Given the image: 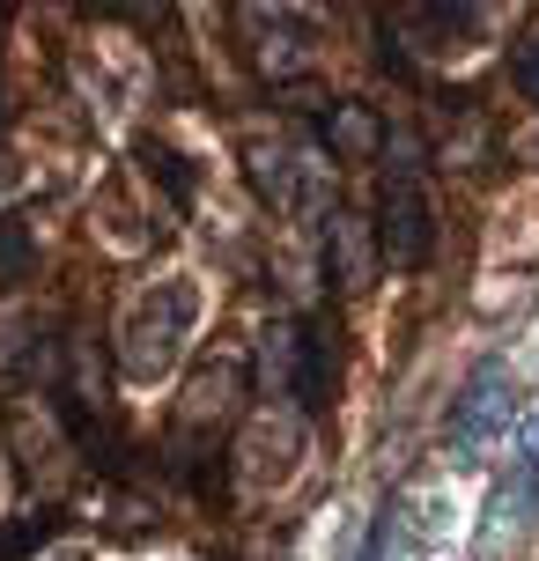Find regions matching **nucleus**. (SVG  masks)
<instances>
[{"instance_id":"11","label":"nucleus","mask_w":539,"mask_h":561,"mask_svg":"<svg viewBox=\"0 0 539 561\" xmlns=\"http://www.w3.org/2000/svg\"><path fill=\"white\" fill-rule=\"evenodd\" d=\"M23 266H30L23 222H0V288H15V280H23Z\"/></svg>"},{"instance_id":"4","label":"nucleus","mask_w":539,"mask_h":561,"mask_svg":"<svg viewBox=\"0 0 539 561\" xmlns=\"http://www.w3.org/2000/svg\"><path fill=\"white\" fill-rule=\"evenodd\" d=\"M244 163H252V193L266 199L274 215H296V207L311 199V185H318L311 156H303V148H288V140H266V134L244 140Z\"/></svg>"},{"instance_id":"2","label":"nucleus","mask_w":539,"mask_h":561,"mask_svg":"<svg viewBox=\"0 0 539 561\" xmlns=\"http://www.w3.org/2000/svg\"><path fill=\"white\" fill-rule=\"evenodd\" d=\"M377 259L392 266V274H422L428 259H436V199L422 193V178L414 170H392L385 178V193H377Z\"/></svg>"},{"instance_id":"12","label":"nucleus","mask_w":539,"mask_h":561,"mask_svg":"<svg viewBox=\"0 0 539 561\" xmlns=\"http://www.w3.org/2000/svg\"><path fill=\"white\" fill-rule=\"evenodd\" d=\"M511 82H517V96L525 104H539V30L517 45V59H511Z\"/></svg>"},{"instance_id":"8","label":"nucleus","mask_w":539,"mask_h":561,"mask_svg":"<svg viewBox=\"0 0 539 561\" xmlns=\"http://www.w3.org/2000/svg\"><path fill=\"white\" fill-rule=\"evenodd\" d=\"M495 421H503V363H481L473 377H466V399H458L451 450H481Z\"/></svg>"},{"instance_id":"6","label":"nucleus","mask_w":539,"mask_h":561,"mask_svg":"<svg viewBox=\"0 0 539 561\" xmlns=\"http://www.w3.org/2000/svg\"><path fill=\"white\" fill-rule=\"evenodd\" d=\"M288 355H296L288 392H296L303 421H318L325 407H333V325H325V318H303V325L288 333Z\"/></svg>"},{"instance_id":"3","label":"nucleus","mask_w":539,"mask_h":561,"mask_svg":"<svg viewBox=\"0 0 539 561\" xmlns=\"http://www.w3.org/2000/svg\"><path fill=\"white\" fill-rule=\"evenodd\" d=\"M237 421H244V363H199L193 385H185V407H177V444L171 450L185 458V450L199 444L215 458Z\"/></svg>"},{"instance_id":"13","label":"nucleus","mask_w":539,"mask_h":561,"mask_svg":"<svg viewBox=\"0 0 539 561\" xmlns=\"http://www.w3.org/2000/svg\"><path fill=\"white\" fill-rule=\"evenodd\" d=\"M141 156H148V170H156V178L177 193V207H185V199H193V178L177 170V156H171V148H156V140H141Z\"/></svg>"},{"instance_id":"14","label":"nucleus","mask_w":539,"mask_h":561,"mask_svg":"<svg viewBox=\"0 0 539 561\" xmlns=\"http://www.w3.org/2000/svg\"><path fill=\"white\" fill-rule=\"evenodd\" d=\"M385 539H392V510L369 525V539H363V561H385Z\"/></svg>"},{"instance_id":"9","label":"nucleus","mask_w":539,"mask_h":561,"mask_svg":"<svg viewBox=\"0 0 539 561\" xmlns=\"http://www.w3.org/2000/svg\"><path fill=\"white\" fill-rule=\"evenodd\" d=\"M325 148H333V163H369V156L385 148V126L369 118V104H333V118H325Z\"/></svg>"},{"instance_id":"10","label":"nucleus","mask_w":539,"mask_h":561,"mask_svg":"<svg viewBox=\"0 0 539 561\" xmlns=\"http://www.w3.org/2000/svg\"><path fill=\"white\" fill-rule=\"evenodd\" d=\"M325 280L333 288H363V229L347 215H333V229H325Z\"/></svg>"},{"instance_id":"5","label":"nucleus","mask_w":539,"mask_h":561,"mask_svg":"<svg viewBox=\"0 0 539 561\" xmlns=\"http://www.w3.org/2000/svg\"><path fill=\"white\" fill-rule=\"evenodd\" d=\"M237 23L252 30V37H274V45H259V67H266L274 82L311 75V15H296V8H244Z\"/></svg>"},{"instance_id":"1","label":"nucleus","mask_w":539,"mask_h":561,"mask_svg":"<svg viewBox=\"0 0 539 561\" xmlns=\"http://www.w3.org/2000/svg\"><path fill=\"white\" fill-rule=\"evenodd\" d=\"M193 318H199V288L193 280H156V288L134 296L126 318H118V369L141 377V385H156V377L185 355Z\"/></svg>"},{"instance_id":"7","label":"nucleus","mask_w":539,"mask_h":561,"mask_svg":"<svg viewBox=\"0 0 539 561\" xmlns=\"http://www.w3.org/2000/svg\"><path fill=\"white\" fill-rule=\"evenodd\" d=\"M473 30H481V8H399V15H385V37H422L414 53H428V59L466 53Z\"/></svg>"}]
</instances>
